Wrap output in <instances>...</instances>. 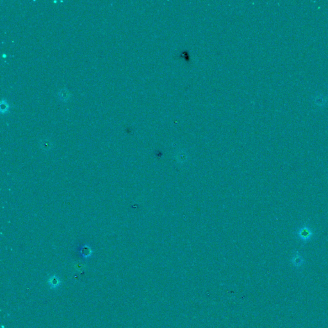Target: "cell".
I'll return each instance as SVG.
<instances>
[{"label": "cell", "mask_w": 328, "mask_h": 328, "mask_svg": "<svg viewBox=\"0 0 328 328\" xmlns=\"http://www.w3.org/2000/svg\"><path fill=\"white\" fill-rule=\"evenodd\" d=\"M298 235H299V236L301 238L303 241H306L309 240L311 238L312 233L308 227L305 226V227H303V228H301L299 231V232H298Z\"/></svg>", "instance_id": "1"}, {"label": "cell", "mask_w": 328, "mask_h": 328, "mask_svg": "<svg viewBox=\"0 0 328 328\" xmlns=\"http://www.w3.org/2000/svg\"><path fill=\"white\" fill-rule=\"evenodd\" d=\"M48 283H49L51 288H55L59 286L60 283H61V281H60V279L57 277L53 276V277L50 278V279L48 281Z\"/></svg>", "instance_id": "2"}, {"label": "cell", "mask_w": 328, "mask_h": 328, "mask_svg": "<svg viewBox=\"0 0 328 328\" xmlns=\"http://www.w3.org/2000/svg\"><path fill=\"white\" fill-rule=\"evenodd\" d=\"M292 263H294V265H295L297 267L301 266L302 265V263H303V259L301 258V257L299 255L297 254L292 258Z\"/></svg>", "instance_id": "3"}]
</instances>
